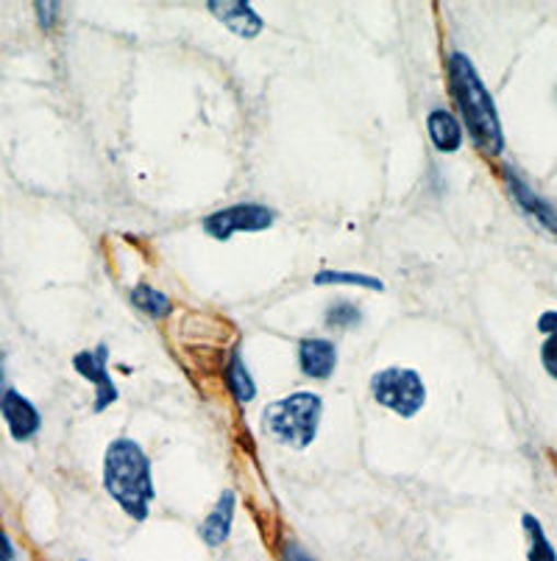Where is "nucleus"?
Masks as SVG:
<instances>
[{
    "instance_id": "f257e3e1",
    "label": "nucleus",
    "mask_w": 557,
    "mask_h": 561,
    "mask_svg": "<svg viewBox=\"0 0 557 561\" xmlns=\"http://www.w3.org/2000/svg\"><path fill=\"white\" fill-rule=\"evenodd\" d=\"M104 489L120 512L135 523H146L156 497L148 453L135 438H115L104 453Z\"/></svg>"
},
{
    "instance_id": "f03ea898",
    "label": "nucleus",
    "mask_w": 557,
    "mask_h": 561,
    "mask_svg": "<svg viewBox=\"0 0 557 561\" xmlns=\"http://www.w3.org/2000/svg\"><path fill=\"white\" fill-rule=\"evenodd\" d=\"M449 87H452V95L457 101L460 115H463V124H466L474 146L488 157L502 154L504 135L497 104L490 99L488 87L483 84L472 59L460 50L449 56Z\"/></svg>"
},
{
    "instance_id": "7ed1b4c3",
    "label": "nucleus",
    "mask_w": 557,
    "mask_h": 561,
    "mask_svg": "<svg viewBox=\"0 0 557 561\" xmlns=\"http://www.w3.org/2000/svg\"><path fill=\"white\" fill-rule=\"evenodd\" d=\"M324 400L315 391H293L265 405L263 431L290 450H306L318 438Z\"/></svg>"
},
{
    "instance_id": "20e7f679",
    "label": "nucleus",
    "mask_w": 557,
    "mask_h": 561,
    "mask_svg": "<svg viewBox=\"0 0 557 561\" xmlns=\"http://www.w3.org/2000/svg\"><path fill=\"white\" fill-rule=\"evenodd\" d=\"M368 391H371L376 405L387 408L402 420H413L427 405V386H423L421 375L416 369H405V366L374 371L371 382H368Z\"/></svg>"
},
{
    "instance_id": "39448f33",
    "label": "nucleus",
    "mask_w": 557,
    "mask_h": 561,
    "mask_svg": "<svg viewBox=\"0 0 557 561\" xmlns=\"http://www.w3.org/2000/svg\"><path fill=\"white\" fill-rule=\"evenodd\" d=\"M276 224V213L265 204L257 202H240V204H229L223 210L209 213L207 218L201 221L204 234L214 238V241H232L234 234L240 232H268L270 227Z\"/></svg>"
},
{
    "instance_id": "423d86ee",
    "label": "nucleus",
    "mask_w": 557,
    "mask_h": 561,
    "mask_svg": "<svg viewBox=\"0 0 557 561\" xmlns=\"http://www.w3.org/2000/svg\"><path fill=\"white\" fill-rule=\"evenodd\" d=\"M106 360H109V346L106 344H98L95 350H81L73 355L76 375H81L86 382H92V389H95L92 413H104L106 408H112L120 400V391H117L115 380H112Z\"/></svg>"
},
{
    "instance_id": "0eeeda50",
    "label": "nucleus",
    "mask_w": 557,
    "mask_h": 561,
    "mask_svg": "<svg viewBox=\"0 0 557 561\" xmlns=\"http://www.w3.org/2000/svg\"><path fill=\"white\" fill-rule=\"evenodd\" d=\"M0 413H3V420H7L9 436L14 442H31V438L37 436L43 431V413L37 411V405L28 400L25 394H20L18 389H9L3 402H0Z\"/></svg>"
},
{
    "instance_id": "6e6552de",
    "label": "nucleus",
    "mask_w": 557,
    "mask_h": 561,
    "mask_svg": "<svg viewBox=\"0 0 557 561\" xmlns=\"http://www.w3.org/2000/svg\"><path fill=\"white\" fill-rule=\"evenodd\" d=\"M504 185H508L510 198L519 204V210L524 213L527 218H533L541 229H546V232L555 234L557 238V210L555 207H552L546 198H541L538 193L527 185V182L521 180L513 168H504Z\"/></svg>"
},
{
    "instance_id": "1a4fd4ad",
    "label": "nucleus",
    "mask_w": 557,
    "mask_h": 561,
    "mask_svg": "<svg viewBox=\"0 0 557 561\" xmlns=\"http://www.w3.org/2000/svg\"><path fill=\"white\" fill-rule=\"evenodd\" d=\"M207 12L212 14L218 23H223L234 37L254 39L263 34L265 23L248 0H209Z\"/></svg>"
},
{
    "instance_id": "9d476101",
    "label": "nucleus",
    "mask_w": 557,
    "mask_h": 561,
    "mask_svg": "<svg viewBox=\"0 0 557 561\" xmlns=\"http://www.w3.org/2000/svg\"><path fill=\"white\" fill-rule=\"evenodd\" d=\"M234 514H237V494L232 489H223L221 497L214 500V506L209 508V514L198 525V537L207 548H223L229 542Z\"/></svg>"
},
{
    "instance_id": "9b49d317",
    "label": "nucleus",
    "mask_w": 557,
    "mask_h": 561,
    "mask_svg": "<svg viewBox=\"0 0 557 561\" xmlns=\"http://www.w3.org/2000/svg\"><path fill=\"white\" fill-rule=\"evenodd\" d=\"M299 369L310 380H329L337 369V346L329 339H304L299 344Z\"/></svg>"
},
{
    "instance_id": "f8f14e48",
    "label": "nucleus",
    "mask_w": 557,
    "mask_h": 561,
    "mask_svg": "<svg viewBox=\"0 0 557 561\" xmlns=\"http://www.w3.org/2000/svg\"><path fill=\"white\" fill-rule=\"evenodd\" d=\"M427 135L429 142L436 146L441 154H454L463 146V126H460L457 117L452 115L443 106H436V110L427 115Z\"/></svg>"
},
{
    "instance_id": "ddd939ff",
    "label": "nucleus",
    "mask_w": 557,
    "mask_h": 561,
    "mask_svg": "<svg viewBox=\"0 0 557 561\" xmlns=\"http://www.w3.org/2000/svg\"><path fill=\"white\" fill-rule=\"evenodd\" d=\"M223 382H227L229 394H232L237 402H252L254 397H257V382H254V377L248 375V369H245L240 346L237 350H232V355H229L227 369H223Z\"/></svg>"
},
{
    "instance_id": "4468645a",
    "label": "nucleus",
    "mask_w": 557,
    "mask_h": 561,
    "mask_svg": "<svg viewBox=\"0 0 557 561\" xmlns=\"http://www.w3.org/2000/svg\"><path fill=\"white\" fill-rule=\"evenodd\" d=\"M131 305H135L142 316H148V319L153 321L165 319V316H171L173 310L171 299H167L162 290H156L153 285H146V283L131 288Z\"/></svg>"
},
{
    "instance_id": "2eb2a0df",
    "label": "nucleus",
    "mask_w": 557,
    "mask_h": 561,
    "mask_svg": "<svg viewBox=\"0 0 557 561\" xmlns=\"http://www.w3.org/2000/svg\"><path fill=\"white\" fill-rule=\"evenodd\" d=\"M313 285L324 288V285H351V288H368L376 290V294H385V283L380 277H371V274L360 272H332V268H321L315 272Z\"/></svg>"
},
{
    "instance_id": "dca6fc26",
    "label": "nucleus",
    "mask_w": 557,
    "mask_h": 561,
    "mask_svg": "<svg viewBox=\"0 0 557 561\" xmlns=\"http://www.w3.org/2000/svg\"><path fill=\"white\" fill-rule=\"evenodd\" d=\"M538 330L544 333L541 346V364L549 371L552 380H557V310H546L538 319Z\"/></svg>"
},
{
    "instance_id": "f3484780",
    "label": "nucleus",
    "mask_w": 557,
    "mask_h": 561,
    "mask_svg": "<svg viewBox=\"0 0 557 561\" xmlns=\"http://www.w3.org/2000/svg\"><path fill=\"white\" fill-rule=\"evenodd\" d=\"M521 525H524V530H527V539H530L527 561H557L555 545L546 539L544 525L538 523V517H533V514H524V517H521Z\"/></svg>"
},
{
    "instance_id": "a211bd4d",
    "label": "nucleus",
    "mask_w": 557,
    "mask_h": 561,
    "mask_svg": "<svg viewBox=\"0 0 557 561\" xmlns=\"http://www.w3.org/2000/svg\"><path fill=\"white\" fill-rule=\"evenodd\" d=\"M324 321H326V328L332 330H351L362 321V310L357 308V302L337 299V302H332V308H326Z\"/></svg>"
},
{
    "instance_id": "6ab92c4d",
    "label": "nucleus",
    "mask_w": 557,
    "mask_h": 561,
    "mask_svg": "<svg viewBox=\"0 0 557 561\" xmlns=\"http://www.w3.org/2000/svg\"><path fill=\"white\" fill-rule=\"evenodd\" d=\"M34 12H37L39 28L50 32V28L56 25V20H59V3H48V0H39V3H34Z\"/></svg>"
},
{
    "instance_id": "aec40b11",
    "label": "nucleus",
    "mask_w": 557,
    "mask_h": 561,
    "mask_svg": "<svg viewBox=\"0 0 557 561\" xmlns=\"http://www.w3.org/2000/svg\"><path fill=\"white\" fill-rule=\"evenodd\" d=\"M282 561H318V559H315V556L310 553L301 542L288 539V542L282 545Z\"/></svg>"
},
{
    "instance_id": "412c9836",
    "label": "nucleus",
    "mask_w": 557,
    "mask_h": 561,
    "mask_svg": "<svg viewBox=\"0 0 557 561\" xmlns=\"http://www.w3.org/2000/svg\"><path fill=\"white\" fill-rule=\"evenodd\" d=\"M0 561H18V550H14L12 539L3 530V525H0Z\"/></svg>"
},
{
    "instance_id": "4be33fe9",
    "label": "nucleus",
    "mask_w": 557,
    "mask_h": 561,
    "mask_svg": "<svg viewBox=\"0 0 557 561\" xmlns=\"http://www.w3.org/2000/svg\"><path fill=\"white\" fill-rule=\"evenodd\" d=\"M9 386H7V352L0 350V402L7 397Z\"/></svg>"
},
{
    "instance_id": "5701e85b",
    "label": "nucleus",
    "mask_w": 557,
    "mask_h": 561,
    "mask_svg": "<svg viewBox=\"0 0 557 561\" xmlns=\"http://www.w3.org/2000/svg\"><path fill=\"white\" fill-rule=\"evenodd\" d=\"M84 561H86V559H84Z\"/></svg>"
}]
</instances>
